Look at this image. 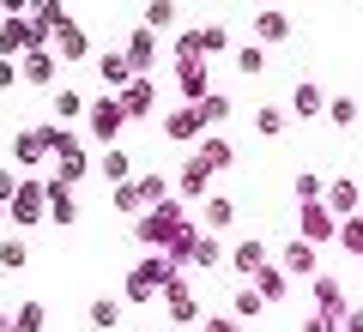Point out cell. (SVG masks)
<instances>
[{"mask_svg":"<svg viewBox=\"0 0 363 332\" xmlns=\"http://www.w3.org/2000/svg\"><path fill=\"white\" fill-rule=\"evenodd\" d=\"M25 73H30V85H49V55H30Z\"/></svg>","mask_w":363,"mask_h":332,"instance_id":"obj_26","label":"cell"},{"mask_svg":"<svg viewBox=\"0 0 363 332\" xmlns=\"http://www.w3.org/2000/svg\"><path fill=\"white\" fill-rule=\"evenodd\" d=\"M25 260H30V248H25V242H0V266H6V272H18Z\"/></svg>","mask_w":363,"mask_h":332,"instance_id":"obj_19","label":"cell"},{"mask_svg":"<svg viewBox=\"0 0 363 332\" xmlns=\"http://www.w3.org/2000/svg\"><path fill=\"white\" fill-rule=\"evenodd\" d=\"M145 25H152V30H169V25H176V6H169V0H152V6H145Z\"/></svg>","mask_w":363,"mask_h":332,"instance_id":"obj_14","label":"cell"},{"mask_svg":"<svg viewBox=\"0 0 363 332\" xmlns=\"http://www.w3.org/2000/svg\"><path fill=\"white\" fill-rule=\"evenodd\" d=\"M297 230H303V242H339V224H333V212H327L321 200H315V205H303Z\"/></svg>","mask_w":363,"mask_h":332,"instance_id":"obj_1","label":"cell"},{"mask_svg":"<svg viewBox=\"0 0 363 332\" xmlns=\"http://www.w3.org/2000/svg\"><path fill=\"white\" fill-rule=\"evenodd\" d=\"M339 248H345V254H363V217H345V224H339Z\"/></svg>","mask_w":363,"mask_h":332,"instance_id":"obj_12","label":"cell"},{"mask_svg":"<svg viewBox=\"0 0 363 332\" xmlns=\"http://www.w3.org/2000/svg\"><path fill=\"white\" fill-rule=\"evenodd\" d=\"M0 6H6V13H13V18H18V13H25V6H30V0H0Z\"/></svg>","mask_w":363,"mask_h":332,"instance_id":"obj_33","label":"cell"},{"mask_svg":"<svg viewBox=\"0 0 363 332\" xmlns=\"http://www.w3.org/2000/svg\"><path fill=\"white\" fill-rule=\"evenodd\" d=\"M30 13H37V25H43V18H55V0H30Z\"/></svg>","mask_w":363,"mask_h":332,"instance_id":"obj_30","label":"cell"},{"mask_svg":"<svg viewBox=\"0 0 363 332\" xmlns=\"http://www.w3.org/2000/svg\"><path fill=\"white\" fill-rule=\"evenodd\" d=\"M255 127L267 133V139H272V133H285V109H260V115H255Z\"/></svg>","mask_w":363,"mask_h":332,"instance_id":"obj_21","label":"cell"},{"mask_svg":"<svg viewBox=\"0 0 363 332\" xmlns=\"http://www.w3.org/2000/svg\"><path fill=\"white\" fill-rule=\"evenodd\" d=\"M43 326H49V314H43V302H25V308L13 314V332H43Z\"/></svg>","mask_w":363,"mask_h":332,"instance_id":"obj_10","label":"cell"},{"mask_svg":"<svg viewBox=\"0 0 363 332\" xmlns=\"http://www.w3.org/2000/svg\"><path fill=\"white\" fill-rule=\"evenodd\" d=\"M345 332H363V308H351V314H345Z\"/></svg>","mask_w":363,"mask_h":332,"instance_id":"obj_32","label":"cell"},{"mask_svg":"<svg viewBox=\"0 0 363 332\" xmlns=\"http://www.w3.org/2000/svg\"><path fill=\"white\" fill-rule=\"evenodd\" d=\"M206 332H242L236 320H206Z\"/></svg>","mask_w":363,"mask_h":332,"instance_id":"obj_31","label":"cell"},{"mask_svg":"<svg viewBox=\"0 0 363 332\" xmlns=\"http://www.w3.org/2000/svg\"><path fill=\"white\" fill-rule=\"evenodd\" d=\"M91 326H97V332H116L121 326V302H116V296H97V302H91Z\"/></svg>","mask_w":363,"mask_h":332,"instance_id":"obj_5","label":"cell"},{"mask_svg":"<svg viewBox=\"0 0 363 332\" xmlns=\"http://www.w3.org/2000/svg\"><path fill=\"white\" fill-rule=\"evenodd\" d=\"M200 164H230V145H224V139H206V145H200Z\"/></svg>","mask_w":363,"mask_h":332,"instance_id":"obj_22","label":"cell"},{"mask_svg":"<svg viewBox=\"0 0 363 332\" xmlns=\"http://www.w3.org/2000/svg\"><path fill=\"white\" fill-rule=\"evenodd\" d=\"M321 85H297V115H315V109H321Z\"/></svg>","mask_w":363,"mask_h":332,"instance_id":"obj_20","label":"cell"},{"mask_svg":"<svg viewBox=\"0 0 363 332\" xmlns=\"http://www.w3.org/2000/svg\"><path fill=\"white\" fill-rule=\"evenodd\" d=\"M79 109H85V97H79V91H55V115H61V121H73Z\"/></svg>","mask_w":363,"mask_h":332,"instance_id":"obj_16","label":"cell"},{"mask_svg":"<svg viewBox=\"0 0 363 332\" xmlns=\"http://www.w3.org/2000/svg\"><path fill=\"white\" fill-rule=\"evenodd\" d=\"M0 332H13V320H6V314H0Z\"/></svg>","mask_w":363,"mask_h":332,"instance_id":"obj_35","label":"cell"},{"mask_svg":"<svg viewBox=\"0 0 363 332\" xmlns=\"http://www.w3.org/2000/svg\"><path fill=\"white\" fill-rule=\"evenodd\" d=\"M206 169L212 164H188L182 169V193H206Z\"/></svg>","mask_w":363,"mask_h":332,"instance_id":"obj_18","label":"cell"},{"mask_svg":"<svg viewBox=\"0 0 363 332\" xmlns=\"http://www.w3.org/2000/svg\"><path fill=\"white\" fill-rule=\"evenodd\" d=\"M230 217H236V205H230V200H218V193H212V200H206V224H212V230H224V224H230Z\"/></svg>","mask_w":363,"mask_h":332,"instance_id":"obj_15","label":"cell"},{"mask_svg":"<svg viewBox=\"0 0 363 332\" xmlns=\"http://www.w3.org/2000/svg\"><path fill=\"white\" fill-rule=\"evenodd\" d=\"M164 127L176 133V139H194V133H200V115H188V109H182V115H169Z\"/></svg>","mask_w":363,"mask_h":332,"instance_id":"obj_17","label":"cell"},{"mask_svg":"<svg viewBox=\"0 0 363 332\" xmlns=\"http://www.w3.org/2000/svg\"><path fill=\"white\" fill-rule=\"evenodd\" d=\"M224 115H230V97H206L200 103V121H224Z\"/></svg>","mask_w":363,"mask_h":332,"instance_id":"obj_24","label":"cell"},{"mask_svg":"<svg viewBox=\"0 0 363 332\" xmlns=\"http://www.w3.org/2000/svg\"><path fill=\"white\" fill-rule=\"evenodd\" d=\"M104 176L116 181V188H128V176H133V164H128V151H109V157H104Z\"/></svg>","mask_w":363,"mask_h":332,"instance_id":"obj_13","label":"cell"},{"mask_svg":"<svg viewBox=\"0 0 363 332\" xmlns=\"http://www.w3.org/2000/svg\"><path fill=\"white\" fill-rule=\"evenodd\" d=\"M285 272H297V278H315V242H291V248H285Z\"/></svg>","mask_w":363,"mask_h":332,"instance_id":"obj_4","label":"cell"},{"mask_svg":"<svg viewBox=\"0 0 363 332\" xmlns=\"http://www.w3.org/2000/svg\"><path fill=\"white\" fill-rule=\"evenodd\" d=\"M260 308H267V296H260V290H242V296H236V314H242V320H255Z\"/></svg>","mask_w":363,"mask_h":332,"instance_id":"obj_23","label":"cell"},{"mask_svg":"<svg viewBox=\"0 0 363 332\" xmlns=\"http://www.w3.org/2000/svg\"><path fill=\"white\" fill-rule=\"evenodd\" d=\"M55 55H67V61H79V55H85V37H79V25H55Z\"/></svg>","mask_w":363,"mask_h":332,"instance_id":"obj_9","label":"cell"},{"mask_svg":"<svg viewBox=\"0 0 363 332\" xmlns=\"http://www.w3.org/2000/svg\"><path fill=\"white\" fill-rule=\"evenodd\" d=\"M333 121H339V127H351V121H357V103L339 97V103H333Z\"/></svg>","mask_w":363,"mask_h":332,"instance_id":"obj_28","label":"cell"},{"mask_svg":"<svg viewBox=\"0 0 363 332\" xmlns=\"http://www.w3.org/2000/svg\"><path fill=\"white\" fill-rule=\"evenodd\" d=\"M236 272H267V248H260V242H242V248H236Z\"/></svg>","mask_w":363,"mask_h":332,"instance_id":"obj_11","label":"cell"},{"mask_svg":"<svg viewBox=\"0 0 363 332\" xmlns=\"http://www.w3.org/2000/svg\"><path fill=\"white\" fill-rule=\"evenodd\" d=\"M37 200H43V188H37V181H25L18 200H13V217H18V224H37Z\"/></svg>","mask_w":363,"mask_h":332,"instance_id":"obj_7","label":"cell"},{"mask_svg":"<svg viewBox=\"0 0 363 332\" xmlns=\"http://www.w3.org/2000/svg\"><path fill=\"white\" fill-rule=\"evenodd\" d=\"M121 121H128V103H121V97H104L97 109H91V133H97V139H116Z\"/></svg>","mask_w":363,"mask_h":332,"instance_id":"obj_3","label":"cell"},{"mask_svg":"<svg viewBox=\"0 0 363 332\" xmlns=\"http://www.w3.org/2000/svg\"><path fill=\"white\" fill-rule=\"evenodd\" d=\"M255 37H260V42H285V37H291L285 13H260V18H255Z\"/></svg>","mask_w":363,"mask_h":332,"instance_id":"obj_8","label":"cell"},{"mask_svg":"<svg viewBox=\"0 0 363 332\" xmlns=\"http://www.w3.org/2000/svg\"><path fill=\"white\" fill-rule=\"evenodd\" d=\"M327 200H333V212H351V205H357V188H351V181H339Z\"/></svg>","mask_w":363,"mask_h":332,"instance_id":"obj_25","label":"cell"},{"mask_svg":"<svg viewBox=\"0 0 363 332\" xmlns=\"http://www.w3.org/2000/svg\"><path fill=\"white\" fill-rule=\"evenodd\" d=\"M6 193H13V176H6V169H0V200H6Z\"/></svg>","mask_w":363,"mask_h":332,"instance_id":"obj_34","label":"cell"},{"mask_svg":"<svg viewBox=\"0 0 363 332\" xmlns=\"http://www.w3.org/2000/svg\"><path fill=\"white\" fill-rule=\"evenodd\" d=\"M236 67H242V73H260V67H267V49H242V55H236Z\"/></svg>","mask_w":363,"mask_h":332,"instance_id":"obj_27","label":"cell"},{"mask_svg":"<svg viewBox=\"0 0 363 332\" xmlns=\"http://www.w3.org/2000/svg\"><path fill=\"white\" fill-rule=\"evenodd\" d=\"M37 42H43V25H37V18H6V25H0V55L37 49Z\"/></svg>","mask_w":363,"mask_h":332,"instance_id":"obj_2","label":"cell"},{"mask_svg":"<svg viewBox=\"0 0 363 332\" xmlns=\"http://www.w3.org/2000/svg\"><path fill=\"white\" fill-rule=\"evenodd\" d=\"M255 290L267 296V302H285L291 284H285V272H279V266H267V272H255Z\"/></svg>","mask_w":363,"mask_h":332,"instance_id":"obj_6","label":"cell"},{"mask_svg":"<svg viewBox=\"0 0 363 332\" xmlns=\"http://www.w3.org/2000/svg\"><path fill=\"white\" fill-rule=\"evenodd\" d=\"M303 332H339V326H333V314H309V320H303Z\"/></svg>","mask_w":363,"mask_h":332,"instance_id":"obj_29","label":"cell"}]
</instances>
